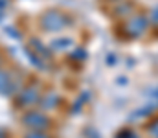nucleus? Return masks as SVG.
I'll return each mask as SVG.
<instances>
[{"instance_id":"obj_1","label":"nucleus","mask_w":158,"mask_h":138,"mask_svg":"<svg viewBox=\"0 0 158 138\" xmlns=\"http://www.w3.org/2000/svg\"><path fill=\"white\" fill-rule=\"evenodd\" d=\"M42 24H44V28H46V30H50V31H57V30H63V28L68 24V20H66L61 13L50 11V13H46V15H44Z\"/></svg>"},{"instance_id":"obj_2","label":"nucleus","mask_w":158,"mask_h":138,"mask_svg":"<svg viewBox=\"0 0 158 138\" xmlns=\"http://www.w3.org/2000/svg\"><path fill=\"white\" fill-rule=\"evenodd\" d=\"M145 28H147V22H145L143 17H134V19H131V20L127 22V26H125V30H127V33H129L131 37H140V35L145 31Z\"/></svg>"},{"instance_id":"obj_3","label":"nucleus","mask_w":158,"mask_h":138,"mask_svg":"<svg viewBox=\"0 0 158 138\" xmlns=\"http://www.w3.org/2000/svg\"><path fill=\"white\" fill-rule=\"evenodd\" d=\"M26 123L31 125V127H44L46 125V118H42L40 114H30L28 120H26Z\"/></svg>"},{"instance_id":"obj_4","label":"nucleus","mask_w":158,"mask_h":138,"mask_svg":"<svg viewBox=\"0 0 158 138\" xmlns=\"http://www.w3.org/2000/svg\"><path fill=\"white\" fill-rule=\"evenodd\" d=\"M70 44H72L70 39H63V41H55V43H53V46H55L57 50H66Z\"/></svg>"},{"instance_id":"obj_5","label":"nucleus","mask_w":158,"mask_h":138,"mask_svg":"<svg viewBox=\"0 0 158 138\" xmlns=\"http://www.w3.org/2000/svg\"><path fill=\"white\" fill-rule=\"evenodd\" d=\"M149 133H151L155 138H158V120H156V122H153V123L149 125Z\"/></svg>"},{"instance_id":"obj_6","label":"nucleus","mask_w":158,"mask_h":138,"mask_svg":"<svg viewBox=\"0 0 158 138\" xmlns=\"http://www.w3.org/2000/svg\"><path fill=\"white\" fill-rule=\"evenodd\" d=\"M151 20H153V22H158V7L153 11V15H151Z\"/></svg>"},{"instance_id":"obj_7","label":"nucleus","mask_w":158,"mask_h":138,"mask_svg":"<svg viewBox=\"0 0 158 138\" xmlns=\"http://www.w3.org/2000/svg\"><path fill=\"white\" fill-rule=\"evenodd\" d=\"M28 138H46L44 135H40V133H33V135H30Z\"/></svg>"},{"instance_id":"obj_8","label":"nucleus","mask_w":158,"mask_h":138,"mask_svg":"<svg viewBox=\"0 0 158 138\" xmlns=\"http://www.w3.org/2000/svg\"><path fill=\"white\" fill-rule=\"evenodd\" d=\"M118 138H136V136H134V135H129V133H127V135H121V136H118Z\"/></svg>"},{"instance_id":"obj_9","label":"nucleus","mask_w":158,"mask_h":138,"mask_svg":"<svg viewBox=\"0 0 158 138\" xmlns=\"http://www.w3.org/2000/svg\"><path fill=\"white\" fill-rule=\"evenodd\" d=\"M153 98H156V99H158V89H156L155 92H153Z\"/></svg>"},{"instance_id":"obj_10","label":"nucleus","mask_w":158,"mask_h":138,"mask_svg":"<svg viewBox=\"0 0 158 138\" xmlns=\"http://www.w3.org/2000/svg\"><path fill=\"white\" fill-rule=\"evenodd\" d=\"M0 6H6V0H0Z\"/></svg>"}]
</instances>
